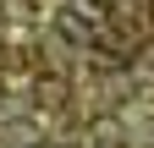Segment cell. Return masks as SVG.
<instances>
[{"mask_svg": "<svg viewBox=\"0 0 154 148\" xmlns=\"http://www.w3.org/2000/svg\"><path fill=\"white\" fill-rule=\"evenodd\" d=\"M55 33H61L66 44H88V39H94L99 28H88L83 16H72V11H61V16H55Z\"/></svg>", "mask_w": 154, "mask_h": 148, "instance_id": "7a4b0ae2", "label": "cell"}, {"mask_svg": "<svg viewBox=\"0 0 154 148\" xmlns=\"http://www.w3.org/2000/svg\"><path fill=\"white\" fill-rule=\"evenodd\" d=\"M149 55H154V44H149Z\"/></svg>", "mask_w": 154, "mask_h": 148, "instance_id": "52a82bcc", "label": "cell"}, {"mask_svg": "<svg viewBox=\"0 0 154 148\" xmlns=\"http://www.w3.org/2000/svg\"><path fill=\"white\" fill-rule=\"evenodd\" d=\"M0 93H6V82H0Z\"/></svg>", "mask_w": 154, "mask_h": 148, "instance_id": "8992f818", "label": "cell"}, {"mask_svg": "<svg viewBox=\"0 0 154 148\" xmlns=\"http://www.w3.org/2000/svg\"><path fill=\"white\" fill-rule=\"evenodd\" d=\"M33 148H50V143H33Z\"/></svg>", "mask_w": 154, "mask_h": 148, "instance_id": "5b68a950", "label": "cell"}, {"mask_svg": "<svg viewBox=\"0 0 154 148\" xmlns=\"http://www.w3.org/2000/svg\"><path fill=\"white\" fill-rule=\"evenodd\" d=\"M66 99H72V82L61 71H33V104L38 110H66Z\"/></svg>", "mask_w": 154, "mask_h": 148, "instance_id": "6da1fadb", "label": "cell"}, {"mask_svg": "<svg viewBox=\"0 0 154 148\" xmlns=\"http://www.w3.org/2000/svg\"><path fill=\"white\" fill-rule=\"evenodd\" d=\"M0 143L6 148H33L38 143V126L33 121H11V126H0Z\"/></svg>", "mask_w": 154, "mask_h": 148, "instance_id": "3957f363", "label": "cell"}, {"mask_svg": "<svg viewBox=\"0 0 154 148\" xmlns=\"http://www.w3.org/2000/svg\"><path fill=\"white\" fill-rule=\"evenodd\" d=\"M94 143H99V148H121L127 143L121 121H116V115H99V121H94Z\"/></svg>", "mask_w": 154, "mask_h": 148, "instance_id": "277c9868", "label": "cell"}]
</instances>
